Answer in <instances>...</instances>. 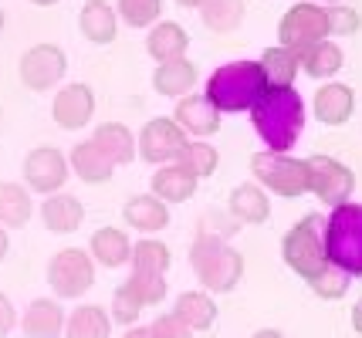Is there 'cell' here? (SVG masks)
I'll list each match as a JSON object with an SVG mask.
<instances>
[{
	"instance_id": "obj_1",
	"label": "cell",
	"mask_w": 362,
	"mask_h": 338,
	"mask_svg": "<svg viewBox=\"0 0 362 338\" xmlns=\"http://www.w3.org/2000/svg\"><path fill=\"white\" fill-rule=\"evenodd\" d=\"M251 122L271 152H288L305 129V102L295 88H264L251 105Z\"/></svg>"
},
{
	"instance_id": "obj_2",
	"label": "cell",
	"mask_w": 362,
	"mask_h": 338,
	"mask_svg": "<svg viewBox=\"0 0 362 338\" xmlns=\"http://www.w3.org/2000/svg\"><path fill=\"white\" fill-rule=\"evenodd\" d=\"M268 88V78H264V68L261 61H230V65H221L210 81H206L204 95L210 98V105L217 112H251V105L264 95Z\"/></svg>"
},
{
	"instance_id": "obj_3",
	"label": "cell",
	"mask_w": 362,
	"mask_h": 338,
	"mask_svg": "<svg viewBox=\"0 0 362 338\" xmlns=\"http://www.w3.org/2000/svg\"><path fill=\"white\" fill-rule=\"evenodd\" d=\"M189 267L200 277V284L214 294H230L244 277V258L234 247H227L214 230L197 234V241L189 247Z\"/></svg>"
},
{
	"instance_id": "obj_4",
	"label": "cell",
	"mask_w": 362,
	"mask_h": 338,
	"mask_svg": "<svg viewBox=\"0 0 362 338\" xmlns=\"http://www.w3.org/2000/svg\"><path fill=\"white\" fill-rule=\"evenodd\" d=\"M325 258L349 277H362V203L332 207L325 220Z\"/></svg>"
},
{
	"instance_id": "obj_5",
	"label": "cell",
	"mask_w": 362,
	"mask_h": 338,
	"mask_svg": "<svg viewBox=\"0 0 362 338\" xmlns=\"http://www.w3.org/2000/svg\"><path fill=\"white\" fill-rule=\"evenodd\" d=\"M281 258L301 281H312L329 264V258H325V220L315 217V213L301 217L298 224L284 234Z\"/></svg>"
},
{
	"instance_id": "obj_6",
	"label": "cell",
	"mask_w": 362,
	"mask_h": 338,
	"mask_svg": "<svg viewBox=\"0 0 362 338\" xmlns=\"http://www.w3.org/2000/svg\"><path fill=\"white\" fill-rule=\"evenodd\" d=\"M251 173L254 183L261 190H271L278 196H305L308 193V159H295L288 152H254L251 156Z\"/></svg>"
},
{
	"instance_id": "obj_7",
	"label": "cell",
	"mask_w": 362,
	"mask_h": 338,
	"mask_svg": "<svg viewBox=\"0 0 362 338\" xmlns=\"http://www.w3.org/2000/svg\"><path fill=\"white\" fill-rule=\"evenodd\" d=\"M325 37H329V14L315 0L291 4L288 14L281 17V24H278V41L288 51H305L318 41H325Z\"/></svg>"
},
{
	"instance_id": "obj_8",
	"label": "cell",
	"mask_w": 362,
	"mask_h": 338,
	"mask_svg": "<svg viewBox=\"0 0 362 338\" xmlns=\"http://www.w3.org/2000/svg\"><path fill=\"white\" fill-rule=\"evenodd\" d=\"M47 284L58 298H81L95 284V260L81 247H64L47 264Z\"/></svg>"
},
{
	"instance_id": "obj_9",
	"label": "cell",
	"mask_w": 362,
	"mask_h": 338,
	"mask_svg": "<svg viewBox=\"0 0 362 338\" xmlns=\"http://www.w3.org/2000/svg\"><path fill=\"white\" fill-rule=\"evenodd\" d=\"M308 190L329 203V207H342L356 190V173L346 162L332 159V156H312L308 159Z\"/></svg>"
},
{
	"instance_id": "obj_10",
	"label": "cell",
	"mask_w": 362,
	"mask_h": 338,
	"mask_svg": "<svg viewBox=\"0 0 362 338\" xmlns=\"http://www.w3.org/2000/svg\"><path fill=\"white\" fill-rule=\"evenodd\" d=\"M17 71H21V81L31 92H47V88H54L64 78L68 58H64V51L58 44H34V48L24 51Z\"/></svg>"
},
{
	"instance_id": "obj_11",
	"label": "cell",
	"mask_w": 362,
	"mask_h": 338,
	"mask_svg": "<svg viewBox=\"0 0 362 338\" xmlns=\"http://www.w3.org/2000/svg\"><path fill=\"white\" fill-rule=\"evenodd\" d=\"M187 132L176 126L173 119L159 115L153 122H146V129L139 135V145H136V156H142L146 162H156V166H166V162H176L183 145H187Z\"/></svg>"
},
{
	"instance_id": "obj_12",
	"label": "cell",
	"mask_w": 362,
	"mask_h": 338,
	"mask_svg": "<svg viewBox=\"0 0 362 338\" xmlns=\"http://www.w3.org/2000/svg\"><path fill=\"white\" fill-rule=\"evenodd\" d=\"M24 179L34 193H62L64 179H68V162L54 145H37L24 159Z\"/></svg>"
},
{
	"instance_id": "obj_13",
	"label": "cell",
	"mask_w": 362,
	"mask_h": 338,
	"mask_svg": "<svg viewBox=\"0 0 362 338\" xmlns=\"http://www.w3.org/2000/svg\"><path fill=\"white\" fill-rule=\"evenodd\" d=\"M51 115H54V122L68 132L85 129V126L92 122V115H95V92L88 88V85H81V81L64 85L62 92L54 95Z\"/></svg>"
},
{
	"instance_id": "obj_14",
	"label": "cell",
	"mask_w": 362,
	"mask_h": 338,
	"mask_svg": "<svg viewBox=\"0 0 362 338\" xmlns=\"http://www.w3.org/2000/svg\"><path fill=\"white\" fill-rule=\"evenodd\" d=\"M312 112L322 126H346L352 112H356V92L342 85V81H325L312 98Z\"/></svg>"
},
{
	"instance_id": "obj_15",
	"label": "cell",
	"mask_w": 362,
	"mask_h": 338,
	"mask_svg": "<svg viewBox=\"0 0 362 338\" xmlns=\"http://www.w3.org/2000/svg\"><path fill=\"white\" fill-rule=\"evenodd\" d=\"M173 122L187 132V135H193V139H206V135H217V132H221V112L210 105L206 95H183L180 98Z\"/></svg>"
},
{
	"instance_id": "obj_16",
	"label": "cell",
	"mask_w": 362,
	"mask_h": 338,
	"mask_svg": "<svg viewBox=\"0 0 362 338\" xmlns=\"http://www.w3.org/2000/svg\"><path fill=\"white\" fill-rule=\"evenodd\" d=\"M122 217H126V224L132 227V230L159 234V230H166V224H170V207L153 193H139V196H129L126 200Z\"/></svg>"
},
{
	"instance_id": "obj_17",
	"label": "cell",
	"mask_w": 362,
	"mask_h": 338,
	"mask_svg": "<svg viewBox=\"0 0 362 338\" xmlns=\"http://www.w3.org/2000/svg\"><path fill=\"white\" fill-rule=\"evenodd\" d=\"M41 220L51 234H75L85 220V207L78 196L71 193H51L41 203Z\"/></svg>"
},
{
	"instance_id": "obj_18",
	"label": "cell",
	"mask_w": 362,
	"mask_h": 338,
	"mask_svg": "<svg viewBox=\"0 0 362 338\" xmlns=\"http://www.w3.org/2000/svg\"><path fill=\"white\" fill-rule=\"evenodd\" d=\"M187 48H189V34L180 24H173V20L153 24V31L146 37V51H149V58H156L159 65L176 61V58H187Z\"/></svg>"
},
{
	"instance_id": "obj_19",
	"label": "cell",
	"mask_w": 362,
	"mask_h": 338,
	"mask_svg": "<svg viewBox=\"0 0 362 338\" xmlns=\"http://www.w3.org/2000/svg\"><path fill=\"white\" fill-rule=\"evenodd\" d=\"M197 183L200 179L193 176L189 169H183L180 162H166L153 176V196H159L163 203H183V200L197 193Z\"/></svg>"
},
{
	"instance_id": "obj_20",
	"label": "cell",
	"mask_w": 362,
	"mask_h": 338,
	"mask_svg": "<svg viewBox=\"0 0 362 338\" xmlns=\"http://www.w3.org/2000/svg\"><path fill=\"white\" fill-rule=\"evenodd\" d=\"M81 34L92 41V44H112L115 41V31H119V17H115V7L109 0H88L81 7Z\"/></svg>"
},
{
	"instance_id": "obj_21",
	"label": "cell",
	"mask_w": 362,
	"mask_h": 338,
	"mask_svg": "<svg viewBox=\"0 0 362 338\" xmlns=\"http://www.w3.org/2000/svg\"><path fill=\"white\" fill-rule=\"evenodd\" d=\"M24 335L28 338H58L64 328V311L54 298H37L24 311Z\"/></svg>"
},
{
	"instance_id": "obj_22",
	"label": "cell",
	"mask_w": 362,
	"mask_h": 338,
	"mask_svg": "<svg viewBox=\"0 0 362 338\" xmlns=\"http://www.w3.org/2000/svg\"><path fill=\"white\" fill-rule=\"evenodd\" d=\"M227 207H230V213H234L240 224H264L271 217V200L257 183H240V186H234Z\"/></svg>"
},
{
	"instance_id": "obj_23",
	"label": "cell",
	"mask_w": 362,
	"mask_h": 338,
	"mask_svg": "<svg viewBox=\"0 0 362 338\" xmlns=\"http://www.w3.org/2000/svg\"><path fill=\"white\" fill-rule=\"evenodd\" d=\"M71 169H75L78 179H85L88 186H102V183H109L112 173H115L112 159L92 143V139H88V143H78L71 149Z\"/></svg>"
},
{
	"instance_id": "obj_24",
	"label": "cell",
	"mask_w": 362,
	"mask_h": 338,
	"mask_svg": "<svg viewBox=\"0 0 362 338\" xmlns=\"http://www.w3.org/2000/svg\"><path fill=\"white\" fill-rule=\"evenodd\" d=\"M132 258V241L126 230L119 227H102L92 234V260H98L102 267H122Z\"/></svg>"
},
{
	"instance_id": "obj_25",
	"label": "cell",
	"mask_w": 362,
	"mask_h": 338,
	"mask_svg": "<svg viewBox=\"0 0 362 338\" xmlns=\"http://www.w3.org/2000/svg\"><path fill=\"white\" fill-rule=\"evenodd\" d=\"M298 54V68L308 75V78H335L339 75V68H342V61H346V54H342V48L339 44H332V41H318V44H312V48L305 51H295Z\"/></svg>"
},
{
	"instance_id": "obj_26",
	"label": "cell",
	"mask_w": 362,
	"mask_h": 338,
	"mask_svg": "<svg viewBox=\"0 0 362 338\" xmlns=\"http://www.w3.org/2000/svg\"><path fill=\"white\" fill-rule=\"evenodd\" d=\"M173 315L187 325L189 332H206L210 325L217 322V305H214V298L206 291H183L176 298Z\"/></svg>"
},
{
	"instance_id": "obj_27",
	"label": "cell",
	"mask_w": 362,
	"mask_h": 338,
	"mask_svg": "<svg viewBox=\"0 0 362 338\" xmlns=\"http://www.w3.org/2000/svg\"><path fill=\"white\" fill-rule=\"evenodd\" d=\"M193 85H197V65L187 61V58L166 61V65H159L156 75H153V88L166 98H183Z\"/></svg>"
},
{
	"instance_id": "obj_28",
	"label": "cell",
	"mask_w": 362,
	"mask_h": 338,
	"mask_svg": "<svg viewBox=\"0 0 362 338\" xmlns=\"http://www.w3.org/2000/svg\"><path fill=\"white\" fill-rule=\"evenodd\" d=\"M92 143L109 156L112 166H126V162L136 159V139H132V132H129L126 126H119V122L98 126L92 135Z\"/></svg>"
},
{
	"instance_id": "obj_29",
	"label": "cell",
	"mask_w": 362,
	"mask_h": 338,
	"mask_svg": "<svg viewBox=\"0 0 362 338\" xmlns=\"http://www.w3.org/2000/svg\"><path fill=\"white\" fill-rule=\"evenodd\" d=\"M34 213V203H31V193L28 186L21 183H0V227L7 230H17L31 220Z\"/></svg>"
},
{
	"instance_id": "obj_30",
	"label": "cell",
	"mask_w": 362,
	"mask_h": 338,
	"mask_svg": "<svg viewBox=\"0 0 362 338\" xmlns=\"http://www.w3.org/2000/svg\"><path fill=\"white\" fill-rule=\"evenodd\" d=\"M261 68H264V78H268L271 88H295V78H298V54L288 48H268L261 54Z\"/></svg>"
},
{
	"instance_id": "obj_31",
	"label": "cell",
	"mask_w": 362,
	"mask_h": 338,
	"mask_svg": "<svg viewBox=\"0 0 362 338\" xmlns=\"http://www.w3.org/2000/svg\"><path fill=\"white\" fill-rule=\"evenodd\" d=\"M64 332H68V338H109L112 335V318L105 315V308L81 305L71 311Z\"/></svg>"
},
{
	"instance_id": "obj_32",
	"label": "cell",
	"mask_w": 362,
	"mask_h": 338,
	"mask_svg": "<svg viewBox=\"0 0 362 338\" xmlns=\"http://www.w3.org/2000/svg\"><path fill=\"white\" fill-rule=\"evenodd\" d=\"M129 264H132V271L163 274V277H166L173 258H170V247H166L163 241H149V237H142L139 243H132V258H129Z\"/></svg>"
},
{
	"instance_id": "obj_33",
	"label": "cell",
	"mask_w": 362,
	"mask_h": 338,
	"mask_svg": "<svg viewBox=\"0 0 362 338\" xmlns=\"http://www.w3.org/2000/svg\"><path fill=\"white\" fill-rule=\"evenodd\" d=\"M200 14H204V24L210 31L230 34L244 20V0H206L200 7Z\"/></svg>"
},
{
	"instance_id": "obj_34",
	"label": "cell",
	"mask_w": 362,
	"mask_h": 338,
	"mask_svg": "<svg viewBox=\"0 0 362 338\" xmlns=\"http://www.w3.org/2000/svg\"><path fill=\"white\" fill-rule=\"evenodd\" d=\"M180 166L183 169H189L197 179H206L217 173V162H221V156H217V149L214 145H206L204 139H193V143L183 145V152H180Z\"/></svg>"
},
{
	"instance_id": "obj_35",
	"label": "cell",
	"mask_w": 362,
	"mask_h": 338,
	"mask_svg": "<svg viewBox=\"0 0 362 338\" xmlns=\"http://www.w3.org/2000/svg\"><path fill=\"white\" fill-rule=\"evenodd\" d=\"M305 284L315 291L322 301H339V298H346L349 294V274L339 271L335 264H325V267H322L312 281H305Z\"/></svg>"
},
{
	"instance_id": "obj_36",
	"label": "cell",
	"mask_w": 362,
	"mask_h": 338,
	"mask_svg": "<svg viewBox=\"0 0 362 338\" xmlns=\"http://www.w3.org/2000/svg\"><path fill=\"white\" fill-rule=\"evenodd\" d=\"M159 14H163V0H119V17L129 28L159 24Z\"/></svg>"
},
{
	"instance_id": "obj_37",
	"label": "cell",
	"mask_w": 362,
	"mask_h": 338,
	"mask_svg": "<svg viewBox=\"0 0 362 338\" xmlns=\"http://www.w3.org/2000/svg\"><path fill=\"white\" fill-rule=\"evenodd\" d=\"M129 288L136 291L142 305H159L166 298V277L163 274H142V271H132V277L126 281Z\"/></svg>"
},
{
	"instance_id": "obj_38",
	"label": "cell",
	"mask_w": 362,
	"mask_h": 338,
	"mask_svg": "<svg viewBox=\"0 0 362 338\" xmlns=\"http://www.w3.org/2000/svg\"><path fill=\"white\" fill-rule=\"evenodd\" d=\"M142 308H146V305L136 298V291L129 288V284L115 288V294H112V318H115L119 325H129V328H132Z\"/></svg>"
},
{
	"instance_id": "obj_39",
	"label": "cell",
	"mask_w": 362,
	"mask_h": 338,
	"mask_svg": "<svg viewBox=\"0 0 362 338\" xmlns=\"http://www.w3.org/2000/svg\"><path fill=\"white\" fill-rule=\"evenodd\" d=\"M325 14H329V34H335V37H349L362 28V14L346 4H332V7H325Z\"/></svg>"
},
{
	"instance_id": "obj_40",
	"label": "cell",
	"mask_w": 362,
	"mask_h": 338,
	"mask_svg": "<svg viewBox=\"0 0 362 338\" xmlns=\"http://www.w3.org/2000/svg\"><path fill=\"white\" fill-rule=\"evenodd\" d=\"M149 332H153V338H193V332L176 315H159L156 322L149 325Z\"/></svg>"
},
{
	"instance_id": "obj_41",
	"label": "cell",
	"mask_w": 362,
	"mask_h": 338,
	"mask_svg": "<svg viewBox=\"0 0 362 338\" xmlns=\"http://www.w3.org/2000/svg\"><path fill=\"white\" fill-rule=\"evenodd\" d=\"M14 305H11V298L7 294H0V338L11 335V328H14Z\"/></svg>"
},
{
	"instance_id": "obj_42",
	"label": "cell",
	"mask_w": 362,
	"mask_h": 338,
	"mask_svg": "<svg viewBox=\"0 0 362 338\" xmlns=\"http://www.w3.org/2000/svg\"><path fill=\"white\" fill-rule=\"evenodd\" d=\"M352 328H356V332L362 335V298L356 301V305H352Z\"/></svg>"
},
{
	"instance_id": "obj_43",
	"label": "cell",
	"mask_w": 362,
	"mask_h": 338,
	"mask_svg": "<svg viewBox=\"0 0 362 338\" xmlns=\"http://www.w3.org/2000/svg\"><path fill=\"white\" fill-rule=\"evenodd\" d=\"M122 338H153V332H149V328H139V325H132Z\"/></svg>"
},
{
	"instance_id": "obj_44",
	"label": "cell",
	"mask_w": 362,
	"mask_h": 338,
	"mask_svg": "<svg viewBox=\"0 0 362 338\" xmlns=\"http://www.w3.org/2000/svg\"><path fill=\"white\" fill-rule=\"evenodd\" d=\"M7 251H11V234H7V230L0 227V260L7 258Z\"/></svg>"
},
{
	"instance_id": "obj_45",
	"label": "cell",
	"mask_w": 362,
	"mask_h": 338,
	"mask_svg": "<svg viewBox=\"0 0 362 338\" xmlns=\"http://www.w3.org/2000/svg\"><path fill=\"white\" fill-rule=\"evenodd\" d=\"M254 338H284L278 328H261V332H254Z\"/></svg>"
},
{
	"instance_id": "obj_46",
	"label": "cell",
	"mask_w": 362,
	"mask_h": 338,
	"mask_svg": "<svg viewBox=\"0 0 362 338\" xmlns=\"http://www.w3.org/2000/svg\"><path fill=\"white\" fill-rule=\"evenodd\" d=\"M176 4H180V7H204L206 0H176Z\"/></svg>"
},
{
	"instance_id": "obj_47",
	"label": "cell",
	"mask_w": 362,
	"mask_h": 338,
	"mask_svg": "<svg viewBox=\"0 0 362 338\" xmlns=\"http://www.w3.org/2000/svg\"><path fill=\"white\" fill-rule=\"evenodd\" d=\"M31 4H37V7H51V4H58V0H31Z\"/></svg>"
},
{
	"instance_id": "obj_48",
	"label": "cell",
	"mask_w": 362,
	"mask_h": 338,
	"mask_svg": "<svg viewBox=\"0 0 362 338\" xmlns=\"http://www.w3.org/2000/svg\"><path fill=\"white\" fill-rule=\"evenodd\" d=\"M315 4H322V7L329 4V7H332V4H342V0H315Z\"/></svg>"
},
{
	"instance_id": "obj_49",
	"label": "cell",
	"mask_w": 362,
	"mask_h": 338,
	"mask_svg": "<svg viewBox=\"0 0 362 338\" xmlns=\"http://www.w3.org/2000/svg\"><path fill=\"white\" fill-rule=\"evenodd\" d=\"M0 31H4V11H0Z\"/></svg>"
}]
</instances>
